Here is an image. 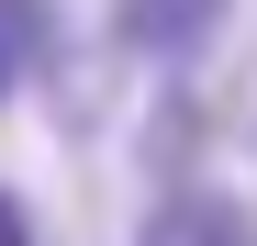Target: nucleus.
I'll use <instances>...</instances> for the list:
<instances>
[{
	"instance_id": "obj_1",
	"label": "nucleus",
	"mask_w": 257,
	"mask_h": 246,
	"mask_svg": "<svg viewBox=\"0 0 257 246\" xmlns=\"http://www.w3.org/2000/svg\"><path fill=\"white\" fill-rule=\"evenodd\" d=\"M235 0H112V45L135 67H201L212 45H224Z\"/></svg>"
},
{
	"instance_id": "obj_2",
	"label": "nucleus",
	"mask_w": 257,
	"mask_h": 246,
	"mask_svg": "<svg viewBox=\"0 0 257 246\" xmlns=\"http://www.w3.org/2000/svg\"><path fill=\"white\" fill-rule=\"evenodd\" d=\"M135 246H257V201L224 190V179H168V190L146 201Z\"/></svg>"
},
{
	"instance_id": "obj_3",
	"label": "nucleus",
	"mask_w": 257,
	"mask_h": 246,
	"mask_svg": "<svg viewBox=\"0 0 257 246\" xmlns=\"http://www.w3.org/2000/svg\"><path fill=\"white\" fill-rule=\"evenodd\" d=\"M45 56H56V0H0V101H23Z\"/></svg>"
},
{
	"instance_id": "obj_4",
	"label": "nucleus",
	"mask_w": 257,
	"mask_h": 246,
	"mask_svg": "<svg viewBox=\"0 0 257 246\" xmlns=\"http://www.w3.org/2000/svg\"><path fill=\"white\" fill-rule=\"evenodd\" d=\"M0 246H34V213H23L12 190H0Z\"/></svg>"
}]
</instances>
